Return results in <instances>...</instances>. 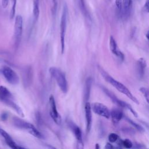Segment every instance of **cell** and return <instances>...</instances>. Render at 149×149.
Wrapping results in <instances>:
<instances>
[{"instance_id":"1f68e13d","label":"cell","mask_w":149,"mask_h":149,"mask_svg":"<svg viewBox=\"0 0 149 149\" xmlns=\"http://www.w3.org/2000/svg\"><path fill=\"white\" fill-rule=\"evenodd\" d=\"M146 38H147V40L148 39V31L147 32V34H146Z\"/></svg>"},{"instance_id":"9a60e30c","label":"cell","mask_w":149,"mask_h":149,"mask_svg":"<svg viewBox=\"0 0 149 149\" xmlns=\"http://www.w3.org/2000/svg\"><path fill=\"white\" fill-rule=\"evenodd\" d=\"M13 98L12 93L6 87L0 86V100L2 102L8 100H13Z\"/></svg>"},{"instance_id":"83f0119b","label":"cell","mask_w":149,"mask_h":149,"mask_svg":"<svg viewBox=\"0 0 149 149\" xmlns=\"http://www.w3.org/2000/svg\"><path fill=\"white\" fill-rule=\"evenodd\" d=\"M8 115L6 112H2L1 114V119L3 121H5L7 119H8Z\"/></svg>"},{"instance_id":"5b68a950","label":"cell","mask_w":149,"mask_h":149,"mask_svg":"<svg viewBox=\"0 0 149 149\" xmlns=\"http://www.w3.org/2000/svg\"><path fill=\"white\" fill-rule=\"evenodd\" d=\"M23 32V18L20 15H17L15 18L14 26L15 46L17 48L20 42Z\"/></svg>"},{"instance_id":"d4e9b609","label":"cell","mask_w":149,"mask_h":149,"mask_svg":"<svg viewBox=\"0 0 149 149\" xmlns=\"http://www.w3.org/2000/svg\"><path fill=\"white\" fill-rule=\"evenodd\" d=\"M16 0H12L13 6H12V9L10 11V19H13L15 16V7H16Z\"/></svg>"},{"instance_id":"9c48e42d","label":"cell","mask_w":149,"mask_h":149,"mask_svg":"<svg viewBox=\"0 0 149 149\" xmlns=\"http://www.w3.org/2000/svg\"><path fill=\"white\" fill-rule=\"evenodd\" d=\"M104 91L105 92V93L116 104H118V105H119L121 107H123L124 108H126V109L129 110L134 116L137 117V114L136 113V112L132 108L131 105H130L129 104H127V102L123 101L122 100H120L119 99L117 98V97H116L114 95L112 94V93L111 92H110L109 91H108L107 89H104Z\"/></svg>"},{"instance_id":"d6a6232c","label":"cell","mask_w":149,"mask_h":149,"mask_svg":"<svg viewBox=\"0 0 149 149\" xmlns=\"http://www.w3.org/2000/svg\"><path fill=\"white\" fill-rule=\"evenodd\" d=\"M100 147H99V145L98 144H96V147H95V148H99Z\"/></svg>"},{"instance_id":"f1b7e54d","label":"cell","mask_w":149,"mask_h":149,"mask_svg":"<svg viewBox=\"0 0 149 149\" xmlns=\"http://www.w3.org/2000/svg\"><path fill=\"white\" fill-rule=\"evenodd\" d=\"M1 3H2V6L3 8H6L7 7V6L8 5L9 0H2Z\"/></svg>"},{"instance_id":"3957f363","label":"cell","mask_w":149,"mask_h":149,"mask_svg":"<svg viewBox=\"0 0 149 149\" xmlns=\"http://www.w3.org/2000/svg\"><path fill=\"white\" fill-rule=\"evenodd\" d=\"M13 123L16 127L19 129L27 130L29 133L34 137L37 138H41L42 137L40 132L34 127L33 125L29 122H26L25 120H23L19 118L13 117Z\"/></svg>"},{"instance_id":"4dcf8cb0","label":"cell","mask_w":149,"mask_h":149,"mask_svg":"<svg viewBox=\"0 0 149 149\" xmlns=\"http://www.w3.org/2000/svg\"><path fill=\"white\" fill-rule=\"evenodd\" d=\"M105 147V148H112V146L110 143H107Z\"/></svg>"},{"instance_id":"7c38bea8","label":"cell","mask_w":149,"mask_h":149,"mask_svg":"<svg viewBox=\"0 0 149 149\" xmlns=\"http://www.w3.org/2000/svg\"><path fill=\"white\" fill-rule=\"evenodd\" d=\"M109 48L111 51V52L118 58H119L120 60H123L124 59V55L120 51L119 49L117 43L115 40V38L111 36L109 38Z\"/></svg>"},{"instance_id":"d6986e66","label":"cell","mask_w":149,"mask_h":149,"mask_svg":"<svg viewBox=\"0 0 149 149\" xmlns=\"http://www.w3.org/2000/svg\"><path fill=\"white\" fill-rule=\"evenodd\" d=\"M92 84V79L91 77H88L86 81L85 88H84V98L86 100H87L89 98L90 90Z\"/></svg>"},{"instance_id":"ac0fdd59","label":"cell","mask_w":149,"mask_h":149,"mask_svg":"<svg viewBox=\"0 0 149 149\" xmlns=\"http://www.w3.org/2000/svg\"><path fill=\"white\" fill-rule=\"evenodd\" d=\"M4 104L7 105L8 106L10 107V108H13L20 116H24V113L22 111V109L20 108V107L17 105L15 102H13V100H8L3 102Z\"/></svg>"},{"instance_id":"5bb4252c","label":"cell","mask_w":149,"mask_h":149,"mask_svg":"<svg viewBox=\"0 0 149 149\" xmlns=\"http://www.w3.org/2000/svg\"><path fill=\"white\" fill-rule=\"evenodd\" d=\"M0 134L5 139V141L6 143L8 144V146H9L12 148H22V147L19 146L12 139V138L10 137V136L5 132L3 129H0Z\"/></svg>"},{"instance_id":"8fae6325","label":"cell","mask_w":149,"mask_h":149,"mask_svg":"<svg viewBox=\"0 0 149 149\" xmlns=\"http://www.w3.org/2000/svg\"><path fill=\"white\" fill-rule=\"evenodd\" d=\"M84 111L86 120V130L88 133L91 129L92 124V110L91 108V104L88 102H87L85 104Z\"/></svg>"},{"instance_id":"52a82bcc","label":"cell","mask_w":149,"mask_h":149,"mask_svg":"<svg viewBox=\"0 0 149 149\" xmlns=\"http://www.w3.org/2000/svg\"><path fill=\"white\" fill-rule=\"evenodd\" d=\"M49 115L55 123L57 125H61L62 122V118L61 115L58 112L55 101L53 95H50L49 98Z\"/></svg>"},{"instance_id":"cb8c5ba5","label":"cell","mask_w":149,"mask_h":149,"mask_svg":"<svg viewBox=\"0 0 149 149\" xmlns=\"http://www.w3.org/2000/svg\"><path fill=\"white\" fill-rule=\"evenodd\" d=\"M118 136L116 133H110L108 136V140L110 143H115L118 140Z\"/></svg>"},{"instance_id":"f546056e","label":"cell","mask_w":149,"mask_h":149,"mask_svg":"<svg viewBox=\"0 0 149 149\" xmlns=\"http://www.w3.org/2000/svg\"><path fill=\"white\" fill-rule=\"evenodd\" d=\"M144 10L147 12H148V0H147L146 2V3L144 4Z\"/></svg>"},{"instance_id":"4316f807","label":"cell","mask_w":149,"mask_h":149,"mask_svg":"<svg viewBox=\"0 0 149 149\" xmlns=\"http://www.w3.org/2000/svg\"><path fill=\"white\" fill-rule=\"evenodd\" d=\"M52 11L53 13H55L56 10V7H57V1L56 0H52Z\"/></svg>"},{"instance_id":"ffe728a7","label":"cell","mask_w":149,"mask_h":149,"mask_svg":"<svg viewBox=\"0 0 149 149\" xmlns=\"http://www.w3.org/2000/svg\"><path fill=\"white\" fill-rule=\"evenodd\" d=\"M40 15V9H39V3L38 0H34L33 4V15L35 20L36 21Z\"/></svg>"},{"instance_id":"2e32d148","label":"cell","mask_w":149,"mask_h":149,"mask_svg":"<svg viewBox=\"0 0 149 149\" xmlns=\"http://www.w3.org/2000/svg\"><path fill=\"white\" fill-rule=\"evenodd\" d=\"M110 116L114 123H118L123 117V112L119 109H113L110 111Z\"/></svg>"},{"instance_id":"30bf717a","label":"cell","mask_w":149,"mask_h":149,"mask_svg":"<svg viewBox=\"0 0 149 149\" xmlns=\"http://www.w3.org/2000/svg\"><path fill=\"white\" fill-rule=\"evenodd\" d=\"M68 126L70 128L76 139H77V145L79 146V148H80V146H81V148H83V141H82V133L80 129L78 126H77L75 123L72 122H69Z\"/></svg>"},{"instance_id":"7402d4cb","label":"cell","mask_w":149,"mask_h":149,"mask_svg":"<svg viewBox=\"0 0 149 149\" xmlns=\"http://www.w3.org/2000/svg\"><path fill=\"white\" fill-rule=\"evenodd\" d=\"M122 145L126 148H130L133 147V143L129 139H125L122 141Z\"/></svg>"},{"instance_id":"7a4b0ae2","label":"cell","mask_w":149,"mask_h":149,"mask_svg":"<svg viewBox=\"0 0 149 149\" xmlns=\"http://www.w3.org/2000/svg\"><path fill=\"white\" fill-rule=\"evenodd\" d=\"M49 72L52 77L55 80L59 88L63 93H66L68 90V84L65 73L59 68L51 67Z\"/></svg>"},{"instance_id":"836d02e7","label":"cell","mask_w":149,"mask_h":149,"mask_svg":"<svg viewBox=\"0 0 149 149\" xmlns=\"http://www.w3.org/2000/svg\"><path fill=\"white\" fill-rule=\"evenodd\" d=\"M1 69H0V72H1Z\"/></svg>"},{"instance_id":"277c9868","label":"cell","mask_w":149,"mask_h":149,"mask_svg":"<svg viewBox=\"0 0 149 149\" xmlns=\"http://www.w3.org/2000/svg\"><path fill=\"white\" fill-rule=\"evenodd\" d=\"M68 16V8L66 3H64L62 9V13L60 23V37H61V51L63 53L65 48V37L67 26V20Z\"/></svg>"},{"instance_id":"4fadbf2b","label":"cell","mask_w":149,"mask_h":149,"mask_svg":"<svg viewBox=\"0 0 149 149\" xmlns=\"http://www.w3.org/2000/svg\"><path fill=\"white\" fill-rule=\"evenodd\" d=\"M133 4V0H122L121 8V14L124 18H127L129 16Z\"/></svg>"},{"instance_id":"603a6c76","label":"cell","mask_w":149,"mask_h":149,"mask_svg":"<svg viewBox=\"0 0 149 149\" xmlns=\"http://www.w3.org/2000/svg\"><path fill=\"white\" fill-rule=\"evenodd\" d=\"M127 121H128L132 125H133L137 130H139V132H144V129H143L140 125H139L137 124V123L133 122V120H132L130 119L127 118Z\"/></svg>"},{"instance_id":"6da1fadb","label":"cell","mask_w":149,"mask_h":149,"mask_svg":"<svg viewBox=\"0 0 149 149\" xmlns=\"http://www.w3.org/2000/svg\"><path fill=\"white\" fill-rule=\"evenodd\" d=\"M100 73L101 74V76L105 79V80L107 81L108 83H109L113 87H114L118 91L123 94L124 95H126L129 99H130L134 103L137 104H139V101L136 98V97H134L130 91L124 84H123L122 83L115 80L114 78L111 77L108 73H107L105 71H104L102 69H100Z\"/></svg>"},{"instance_id":"8992f818","label":"cell","mask_w":149,"mask_h":149,"mask_svg":"<svg viewBox=\"0 0 149 149\" xmlns=\"http://www.w3.org/2000/svg\"><path fill=\"white\" fill-rule=\"evenodd\" d=\"M2 73L6 81L10 84L16 85L19 83V77L17 74L10 67L7 66H3Z\"/></svg>"},{"instance_id":"484cf974","label":"cell","mask_w":149,"mask_h":149,"mask_svg":"<svg viewBox=\"0 0 149 149\" xmlns=\"http://www.w3.org/2000/svg\"><path fill=\"white\" fill-rule=\"evenodd\" d=\"M122 0H116L115 1V5L117 8V9L120 11L121 8H122Z\"/></svg>"},{"instance_id":"e0dca14e","label":"cell","mask_w":149,"mask_h":149,"mask_svg":"<svg viewBox=\"0 0 149 149\" xmlns=\"http://www.w3.org/2000/svg\"><path fill=\"white\" fill-rule=\"evenodd\" d=\"M137 72L139 76L140 77H142L144 76V72H145V69L147 66V63L146 62V60L141 58L137 61Z\"/></svg>"},{"instance_id":"ba28073f","label":"cell","mask_w":149,"mask_h":149,"mask_svg":"<svg viewBox=\"0 0 149 149\" xmlns=\"http://www.w3.org/2000/svg\"><path fill=\"white\" fill-rule=\"evenodd\" d=\"M91 110L97 115L108 119L110 117V111L108 108L103 104L95 102L91 105Z\"/></svg>"},{"instance_id":"44dd1931","label":"cell","mask_w":149,"mask_h":149,"mask_svg":"<svg viewBox=\"0 0 149 149\" xmlns=\"http://www.w3.org/2000/svg\"><path fill=\"white\" fill-rule=\"evenodd\" d=\"M139 91L142 93V94L143 95L144 97L145 98L146 101L147 103H148V99H149V94H148V90L147 88L144 87H142L141 88H140Z\"/></svg>"}]
</instances>
